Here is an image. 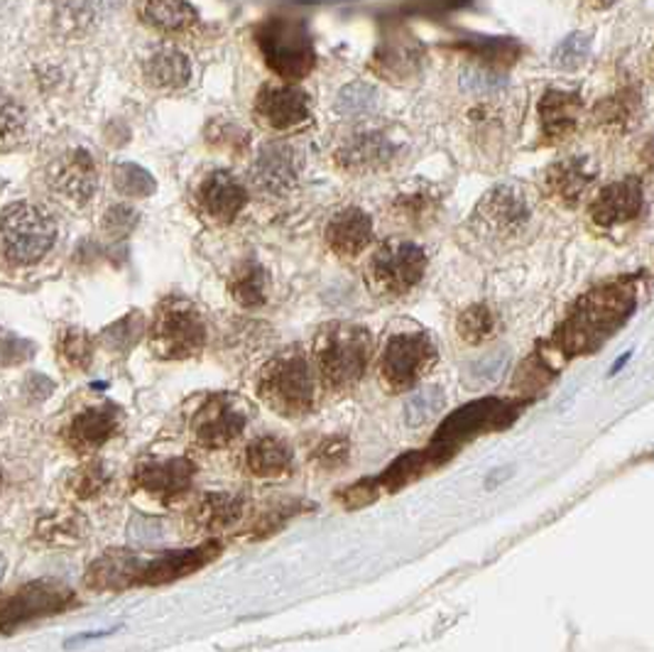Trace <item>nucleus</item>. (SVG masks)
Masks as SVG:
<instances>
[{"label": "nucleus", "mask_w": 654, "mask_h": 652, "mask_svg": "<svg viewBox=\"0 0 654 652\" xmlns=\"http://www.w3.org/2000/svg\"><path fill=\"white\" fill-rule=\"evenodd\" d=\"M637 307V280L621 278L586 292L554 334V347L564 355L596 351L621 329Z\"/></svg>", "instance_id": "nucleus-1"}, {"label": "nucleus", "mask_w": 654, "mask_h": 652, "mask_svg": "<svg viewBox=\"0 0 654 652\" xmlns=\"http://www.w3.org/2000/svg\"><path fill=\"white\" fill-rule=\"evenodd\" d=\"M255 42L265 57V64L278 77L296 81L312 74L316 52L304 20L272 16L265 22H260V28L255 30Z\"/></svg>", "instance_id": "nucleus-2"}, {"label": "nucleus", "mask_w": 654, "mask_h": 652, "mask_svg": "<svg viewBox=\"0 0 654 652\" xmlns=\"http://www.w3.org/2000/svg\"><path fill=\"white\" fill-rule=\"evenodd\" d=\"M373 339L368 329L355 324H329L316 337L319 373L331 388H351L359 383L371 361Z\"/></svg>", "instance_id": "nucleus-3"}, {"label": "nucleus", "mask_w": 654, "mask_h": 652, "mask_svg": "<svg viewBox=\"0 0 654 652\" xmlns=\"http://www.w3.org/2000/svg\"><path fill=\"white\" fill-rule=\"evenodd\" d=\"M258 393L284 418H302L314 408V378L304 353L292 347L272 359L260 373Z\"/></svg>", "instance_id": "nucleus-4"}, {"label": "nucleus", "mask_w": 654, "mask_h": 652, "mask_svg": "<svg viewBox=\"0 0 654 652\" xmlns=\"http://www.w3.org/2000/svg\"><path fill=\"white\" fill-rule=\"evenodd\" d=\"M207 343V322L194 302L168 298L160 302L150 327V347L164 361L192 359Z\"/></svg>", "instance_id": "nucleus-5"}, {"label": "nucleus", "mask_w": 654, "mask_h": 652, "mask_svg": "<svg viewBox=\"0 0 654 652\" xmlns=\"http://www.w3.org/2000/svg\"><path fill=\"white\" fill-rule=\"evenodd\" d=\"M57 241V223L50 213L32 204H13L0 213V253L10 263H38Z\"/></svg>", "instance_id": "nucleus-6"}, {"label": "nucleus", "mask_w": 654, "mask_h": 652, "mask_svg": "<svg viewBox=\"0 0 654 652\" xmlns=\"http://www.w3.org/2000/svg\"><path fill=\"white\" fill-rule=\"evenodd\" d=\"M517 414H520V408L515 405V402H507V400L483 398V400L469 402L466 408L449 414V418L442 422V427L436 430L432 447L439 449L446 459H451L463 442H469L473 440V437L485 434V432L503 430V427L513 422Z\"/></svg>", "instance_id": "nucleus-7"}, {"label": "nucleus", "mask_w": 654, "mask_h": 652, "mask_svg": "<svg viewBox=\"0 0 654 652\" xmlns=\"http://www.w3.org/2000/svg\"><path fill=\"white\" fill-rule=\"evenodd\" d=\"M436 349L424 331H400L392 334L380 355V373L390 390H410L432 369Z\"/></svg>", "instance_id": "nucleus-8"}, {"label": "nucleus", "mask_w": 654, "mask_h": 652, "mask_svg": "<svg viewBox=\"0 0 654 652\" xmlns=\"http://www.w3.org/2000/svg\"><path fill=\"white\" fill-rule=\"evenodd\" d=\"M426 270V255L414 243H385L371 258L368 282L380 298H402L417 284Z\"/></svg>", "instance_id": "nucleus-9"}, {"label": "nucleus", "mask_w": 654, "mask_h": 652, "mask_svg": "<svg viewBox=\"0 0 654 652\" xmlns=\"http://www.w3.org/2000/svg\"><path fill=\"white\" fill-rule=\"evenodd\" d=\"M74 603V591L59 582H50V579L20 586L13 594L0 599V633L13 631V628L34 619H44V615L62 613Z\"/></svg>", "instance_id": "nucleus-10"}, {"label": "nucleus", "mask_w": 654, "mask_h": 652, "mask_svg": "<svg viewBox=\"0 0 654 652\" xmlns=\"http://www.w3.org/2000/svg\"><path fill=\"white\" fill-rule=\"evenodd\" d=\"M532 219L530 197L515 184H501L487 192L473 211V227L491 239H507L527 229Z\"/></svg>", "instance_id": "nucleus-11"}, {"label": "nucleus", "mask_w": 654, "mask_h": 652, "mask_svg": "<svg viewBox=\"0 0 654 652\" xmlns=\"http://www.w3.org/2000/svg\"><path fill=\"white\" fill-rule=\"evenodd\" d=\"M245 430V412L231 395H213L199 408L192 422L197 442L207 449L231 444Z\"/></svg>", "instance_id": "nucleus-12"}, {"label": "nucleus", "mask_w": 654, "mask_h": 652, "mask_svg": "<svg viewBox=\"0 0 654 652\" xmlns=\"http://www.w3.org/2000/svg\"><path fill=\"white\" fill-rule=\"evenodd\" d=\"M645 207V192L637 177H625L621 182L603 187L591 201L588 213L598 229H617L635 221Z\"/></svg>", "instance_id": "nucleus-13"}, {"label": "nucleus", "mask_w": 654, "mask_h": 652, "mask_svg": "<svg viewBox=\"0 0 654 652\" xmlns=\"http://www.w3.org/2000/svg\"><path fill=\"white\" fill-rule=\"evenodd\" d=\"M302 156L290 142H270L253 164V184L272 197L290 194L300 180Z\"/></svg>", "instance_id": "nucleus-14"}, {"label": "nucleus", "mask_w": 654, "mask_h": 652, "mask_svg": "<svg viewBox=\"0 0 654 652\" xmlns=\"http://www.w3.org/2000/svg\"><path fill=\"white\" fill-rule=\"evenodd\" d=\"M194 464L184 457L145 461L133 473V481L142 493L160 498V501H174L182 498L194 481Z\"/></svg>", "instance_id": "nucleus-15"}, {"label": "nucleus", "mask_w": 654, "mask_h": 652, "mask_svg": "<svg viewBox=\"0 0 654 652\" xmlns=\"http://www.w3.org/2000/svg\"><path fill=\"white\" fill-rule=\"evenodd\" d=\"M47 180L57 197L71 201V204H87L97 192L99 172L89 152L71 150L52 164Z\"/></svg>", "instance_id": "nucleus-16"}, {"label": "nucleus", "mask_w": 654, "mask_h": 652, "mask_svg": "<svg viewBox=\"0 0 654 652\" xmlns=\"http://www.w3.org/2000/svg\"><path fill=\"white\" fill-rule=\"evenodd\" d=\"M260 121L275 130H292L312 118V103L294 87H263L255 99Z\"/></svg>", "instance_id": "nucleus-17"}, {"label": "nucleus", "mask_w": 654, "mask_h": 652, "mask_svg": "<svg viewBox=\"0 0 654 652\" xmlns=\"http://www.w3.org/2000/svg\"><path fill=\"white\" fill-rule=\"evenodd\" d=\"M221 552L219 542H207L199 544L194 550H182V552H164L158 560L142 564L138 584L145 586H160V584H172L177 579L189 576L199 572L201 566L211 564Z\"/></svg>", "instance_id": "nucleus-18"}, {"label": "nucleus", "mask_w": 654, "mask_h": 652, "mask_svg": "<svg viewBox=\"0 0 654 652\" xmlns=\"http://www.w3.org/2000/svg\"><path fill=\"white\" fill-rule=\"evenodd\" d=\"M373 67L390 81H408L417 77L422 69V44L414 40L412 32L392 28L380 40Z\"/></svg>", "instance_id": "nucleus-19"}, {"label": "nucleus", "mask_w": 654, "mask_h": 652, "mask_svg": "<svg viewBox=\"0 0 654 652\" xmlns=\"http://www.w3.org/2000/svg\"><path fill=\"white\" fill-rule=\"evenodd\" d=\"M400 156V146L392 136L380 130H363L351 136L339 148V164L349 172H373L383 170Z\"/></svg>", "instance_id": "nucleus-20"}, {"label": "nucleus", "mask_w": 654, "mask_h": 652, "mask_svg": "<svg viewBox=\"0 0 654 652\" xmlns=\"http://www.w3.org/2000/svg\"><path fill=\"white\" fill-rule=\"evenodd\" d=\"M245 189L231 172H211L197 189V204L217 223H233L245 209Z\"/></svg>", "instance_id": "nucleus-21"}, {"label": "nucleus", "mask_w": 654, "mask_h": 652, "mask_svg": "<svg viewBox=\"0 0 654 652\" xmlns=\"http://www.w3.org/2000/svg\"><path fill=\"white\" fill-rule=\"evenodd\" d=\"M598 164L588 156L566 158L554 162L550 170L544 172V189L546 194L562 201L566 207H574L588 192V187L596 182Z\"/></svg>", "instance_id": "nucleus-22"}, {"label": "nucleus", "mask_w": 654, "mask_h": 652, "mask_svg": "<svg viewBox=\"0 0 654 652\" xmlns=\"http://www.w3.org/2000/svg\"><path fill=\"white\" fill-rule=\"evenodd\" d=\"M121 427V410L111 402H103V405L89 408L79 412L74 420L67 427V440L77 449V452H91V449H99Z\"/></svg>", "instance_id": "nucleus-23"}, {"label": "nucleus", "mask_w": 654, "mask_h": 652, "mask_svg": "<svg viewBox=\"0 0 654 652\" xmlns=\"http://www.w3.org/2000/svg\"><path fill=\"white\" fill-rule=\"evenodd\" d=\"M581 111H584V103H581L576 91L546 89L540 101V123L544 138L552 142L569 138L578 126Z\"/></svg>", "instance_id": "nucleus-24"}, {"label": "nucleus", "mask_w": 654, "mask_h": 652, "mask_svg": "<svg viewBox=\"0 0 654 652\" xmlns=\"http://www.w3.org/2000/svg\"><path fill=\"white\" fill-rule=\"evenodd\" d=\"M373 241V221L363 209H343L326 227V243L343 258H355Z\"/></svg>", "instance_id": "nucleus-25"}, {"label": "nucleus", "mask_w": 654, "mask_h": 652, "mask_svg": "<svg viewBox=\"0 0 654 652\" xmlns=\"http://www.w3.org/2000/svg\"><path fill=\"white\" fill-rule=\"evenodd\" d=\"M140 569L142 562L133 552H105L87 569V586L97 591H123L138 584Z\"/></svg>", "instance_id": "nucleus-26"}, {"label": "nucleus", "mask_w": 654, "mask_h": 652, "mask_svg": "<svg viewBox=\"0 0 654 652\" xmlns=\"http://www.w3.org/2000/svg\"><path fill=\"white\" fill-rule=\"evenodd\" d=\"M294 464L292 447L275 434L258 437L245 449V469L260 479L288 477Z\"/></svg>", "instance_id": "nucleus-27"}, {"label": "nucleus", "mask_w": 654, "mask_h": 652, "mask_svg": "<svg viewBox=\"0 0 654 652\" xmlns=\"http://www.w3.org/2000/svg\"><path fill=\"white\" fill-rule=\"evenodd\" d=\"M243 513H245V498L233 495V493H209L197 503L192 518L201 530L219 532L238 523V520L243 518Z\"/></svg>", "instance_id": "nucleus-28"}, {"label": "nucleus", "mask_w": 654, "mask_h": 652, "mask_svg": "<svg viewBox=\"0 0 654 652\" xmlns=\"http://www.w3.org/2000/svg\"><path fill=\"white\" fill-rule=\"evenodd\" d=\"M140 16L148 26L164 32L189 30L199 20V13L187 0H145L140 6Z\"/></svg>", "instance_id": "nucleus-29"}, {"label": "nucleus", "mask_w": 654, "mask_h": 652, "mask_svg": "<svg viewBox=\"0 0 654 652\" xmlns=\"http://www.w3.org/2000/svg\"><path fill=\"white\" fill-rule=\"evenodd\" d=\"M145 77L158 89H182L192 79V64L177 50H158L145 62Z\"/></svg>", "instance_id": "nucleus-30"}, {"label": "nucleus", "mask_w": 654, "mask_h": 652, "mask_svg": "<svg viewBox=\"0 0 654 652\" xmlns=\"http://www.w3.org/2000/svg\"><path fill=\"white\" fill-rule=\"evenodd\" d=\"M229 290L233 294V300L253 310V307L265 304L268 300V272L265 268L258 263V260L248 258L243 263H238L233 275L229 280Z\"/></svg>", "instance_id": "nucleus-31"}, {"label": "nucleus", "mask_w": 654, "mask_h": 652, "mask_svg": "<svg viewBox=\"0 0 654 652\" xmlns=\"http://www.w3.org/2000/svg\"><path fill=\"white\" fill-rule=\"evenodd\" d=\"M456 47L466 50L469 54L483 59L485 64L493 67H510L520 59L522 47L513 38H491V34H469L456 42Z\"/></svg>", "instance_id": "nucleus-32"}, {"label": "nucleus", "mask_w": 654, "mask_h": 652, "mask_svg": "<svg viewBox=\"0 0 654 652\" xmlns=\"http://www.w3.org/2000/svg\"><path fill=\"white\" fill-rule=\"evenodd\" d=\"M380 93L375 87L365 84V81H353V84L343 87L336 97V113L343 118H363L378 111Z\"/></svg>", "instance_id": "nucleus-33"}, {"label": "nucleus", "mask_w": 654, "mask_h": 652, "mask_svg": "<svg viewBox=\"0 0 654 652\" xmlns=\"http://www.w3.org/2000/svg\"><path fill=\"white\" fill-rule=\"evenodd\" d=\"M633 116H637V99L633 97V91L613 93V97L603 99L596 109L598 123L608 130H625L633 123Z\"/></svg>", "instance_id": "nucleus-34"}, {"label": "nucleus", "mask_w": 654, "mask_h": 652, "mask_svg": "<svg viewBox=\"0 0 654 652\" xmlns=\"http://www.w3.org/2000/svg\"><path fill=\"white\" fill-rule=\"evenodd\" d=\"M113 184L125 197H152L158 182L152 180L148 170H142L135 162H121L113 172Z\"/></svg>", "instance_id": "nucleus-35"}, {"label": "nucleus", "mask_w": 654, "mask_h": 652, "mask_svg": "<svg viewBox=\"0 0 654 652\" xmlns=\"http://www.w3.org/2000/svg\"><path fill=\"white\" fill-rule=\"evenodd\" d=\"M456 329H459V334H461L463 341L481 343L487 337H493L495 314L487 310L485 304H473V307H469V310L461 312Z\"/></svg>", "instance_id": "nucleus-36"}, {"label": "nucleus", "mask_w": 654, "mask_h": 652, "mask_svg": "<svg viewBox=\"0 0 654 652\" xmlns=\"http://www.w3.org/2000/svg\"><path fill=\"white\" fill-rule=\"evenodd\" d=\"M459 84L471 97H497L507 87V77L497 74V71L471 67L461 71Z\"/></svg>", "instance_id": "nucleus-37"}, {"label": "nucleus", "mask_w": 654, "mask_h": 652, "mask_svg": "<svg viewBox=\"0 0 654 652\" xmlns=\"http://www.w3.org/2000/svg\"><path fill=\"white\" fill-rule=\"evenodd\" d=\"M444 405V395L439 388H426L420 390L417 395L408 400V405H404V422L417 427L430 422L432 418H436L439 410Z\"/></svg>", "instance_id": "nucleus-38"}, {"label": "nucleus", "mask_w": 654, "mask_h": 652, "mask_svg": "<svg viewBox=\"0 0 654 652\" xmlns=\"http://www.w3.org/2000/svg\"><path fill=\"white\" fill-rule=\"evenodd\" d=\"M22 130H26V113L13 99L0 93V150L13 148L22 138Z\"/></svg>", "instance_id": "nucleus-39"}, {"label": "nucleus", "mask_w": 654, "mask_h": 652, "mask_svg": "<svg viewBox=\"0 0 654 652\" xmlns=\"http://www.w3.org/2000/svg\"><path fill=\"white\" fill-rule=\"evenodd\" d=\"M588 54H591V34L574 32L556 44L552 59L559 69H576L586 62Z\"/></svg>", "instance_id": "nucleus-40"}, {"label": "nucleus", "mask_w": 654, "mask_h": 652, "mask_svg": "<svg viewBox=\"0 0 654 652\" xmlns=\"http://www.w3.org/2000/svg\"><path fill=\"white\" fill-rule=\"evenodd\" d=\"M59 349H62L64 361L69 365H74V369H87L91 363V355H93V341L89 339L87 331L81 329H69L64 331L62 343H59Z\"/></svg>", "instance_id": "nucleus-41"}, {"label": "nucleus", "mask_w": 654, "mask_h": 652, "mask_svg": "<svg viewBox=\"0 0 654 652\" xmlns=\"http://www.w3.org/2000/svg\"><path fill=\"white\" fill-rule=\"evenodd\" d=\"M142 331V317L140 314H128L123 319H118V322L113 327H109L103 331V341L109 343L111 349H130L133 343L138 341Z\"/></svg>", "instance_id": "nucleus-42"}, {"label": "nucleus", "mask_w": 654, "mask_h": 652, "mask_svg": "<svg viewBox=\"0 0 654 652\" xmlns=\"http://www.w3.org/2000/svg\"><path fill=\"white\" fill-rule=\"evenodd\" d=\"M105 481H109V477H105L103 467L101 464H89L87 469H81L77 473L74 483H71V489H74V493L79 498H93V495L101 493Z\"/></svg>", "instance_id": "nucleus-43"}, {"label": "nucleus", "mask_w": 654, "mask_h": 652, "mask_svg": "<svg viewBox=\"0 0 654 652\" xmlns=\"http://www.w3.org/2000/svg\"><path fill=\"white\" fill-rule=\"evenodd\" d=\"M135 223H138V211H133L130 207H111L103 219V231L113 235V239H118V235H128L130 231H133Z\"/></svg>", "instance_id": "nucleus-44"}, {"label": "nucleus", "mask_w": 654, "mask_h": 652, "mask_svg": "<svg viewBox=\"0 0 654 652\" xmlns=\"http://www.w3.org/2000/svg\"><path fill=\"white\" fill-rule=\"evenodd\" d=\"M346 454H349V444L336 437V440H326L324 444H321L314 452V459L324 469H334V467H341L343 461H346Z\"/></svg>", "instance_id": "nucleus-45"}, {"label": "nucleus", "mask_w": 654, "mask_h": 652, "mask_svg": "<svg viewBox=\"0 0 654 652\" xmlns=\"http://www.w3.org/2000/svg\"><path fill=\"white\" fill-rule=\"evenodd\" d=\"M30 353H32V347L28 341H22L18 337H0V365L26 361Z\"/></svg>", "instance_id": "nucleus-46"}, {"label": "nucleus", "mask_w": 654, "mask_h": 652, "mask_svg": "<svg viewBox=\"0 0 654 652\" xmlns=\"http://www.w3.org/2000/svg\"><path fill=\"white\" fill-rule=\"evenodd\" d=\"M466 3L469 0H410L408 10H412V13H422V16H439V13H449V10H456Z\"/></svg>", "instance_id": "nucleus-47"}, {"label": "nucleus", "mask_w": 654, "mask_h": 652, "mask_svg": "<svg viewBox=\"0 0 654 652\" xmlns=\"http://www.w3.org/2000/svg\"><path fill=\"white\" fill-rule=\"evenodd\" d=\"M3 572H6V556L0 554V579H3Z\"/></svg>", "instance_id": "nucleus-48"}, {"label": "nucleus", "mask_w": 654, "mask_h": 652, "mask_svg": "<svg viewBox=\"0 0 654 652\" xmlns=\"http://www.w3.org/2000/svg\"><path fill=\"white\" fill-rule=\"evenodd\" d=\"M593 3H601L603 6V3H608V0H593Z\"/></svg>", "instance_id": "nucleus-49"}, {"label": "nucleus", "mask_w": 654, "mask_h": 652, "mask_svg": "<svg viewBox=\"0 0 654 652\" xmlns=\"http://www.w3.org/2000/svg\"><path fill=\"white\" fill-rule=\"evenodd\" d=\"M0 483H3V477H0Z\"/></svg>", "instance_id": "nucleus-50"}]
</instances>
